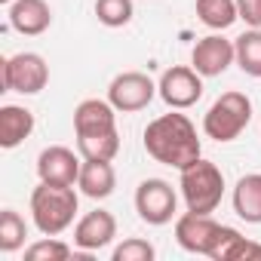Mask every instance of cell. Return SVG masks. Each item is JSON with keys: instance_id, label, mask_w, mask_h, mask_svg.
I'll return each mask as SVG.
<instances>
[{"instance_id": "1", "label": "cell", "mask_w": 261, "mask_h": 261, "mask_svg": "<svg viewBox=\"0 0 261 261\" xmlns=\"http://www.w3.org/2000/svg\"><path fill=\"white\" fill-rule=\"evenodd\" d=\"M145 151L163 166L185 169L188 163L200 160L197 129L185 114H163L151 120L145 129Z\"/></svg>"}, {"instance_id": "2", "label": "cell", "mask_w": 261, "mask_h": 261, "mask_svg": "<svg viewBox=\"0 0 261 261\" xmlns=\"http://www.w3.org/2000/svg\"><path fill=\"white\" fill-rule=\"evenodd\" d=\"M77 215V191L74 185H46L40 181L31 194V218L40 233L56 237L71 227Z\"/></svg>"}, {"instance_id": "3", "label": "cell", "mask_w": 261, "mask_h": 261, "mask_svg": "<svg viewBox=\"0 0 261 261\" xmlns=\"http://www.w3.org/2000/svg\"><path fill=\"white\" fill-rule=\"evenodd\" d=\"M181 172V197H185V206L188 212H200V215H212L221 203V194H224V175L215 163L209 160H194L188 163Z\"/></svg>"}, {"instance_id": "4", "label": "cell", "mask_w": 261, "mask_h": 261, "mask_svg": "<svg viewBox=\"0 0 261 261\" xmlns=\"http://www.w3.org/2000/svg\"><path fill=\"white\" fill-rule=\"evenodd\" d=\"M252 120V101L246 92H224L212 101V108L203 117V133L215 142H233Z\"/></svg>"}, {"instance_id": "5", "label": "cell", "mask_w": 261, "mask_h": 261, "mask_svg": "<svg viewBox=\"0 0 261 261\" xmlns=\"http://www.w3.org/2000/svg\"><path fill=\"white\" fill-rule=\"evenodd\" d=\"M49 83V68L37 53H16L4 62V86L10 92L37 95Z\"/></svg>"}, {"instance_id": "6", "label": "cell", "mask_w": 261, "mask_h": 261, "mask_svg": "<svg viewBox=\"0 0 261 261\" xmlns=\"http://www.w3.org/2000/svg\"><path fill=\"white\" fill-rule=\"evenodd\" d=\"M154 95H157V83L148 74H142V71H123L108 86V101L117 111H123V114L148 108L154 101Z\"/></svg>"}, {"instance_id": "7", "label": "cell", "mask_w": 261, "mask_h": 261, "mask_svg": "<svg viewBox=\"0 0 261 261\" xmlns=\"http://www.w3.org/2000/svg\"><path fill=\"white\" fill-rule=\"evenodd\" d=\"M175 206H178V197H175L172 185L163 178H145L136 191V212L142 221H148L154 227L172 221Z\"/></svg>"}, {"instance_id": "8", "label": "cell", "mask_w": 261, "mask_h": 261, "mask_svg": "<svg viewBox=\"0 0 261 261\" xmlns=\"http://www.w3.org/2000/svg\"><path fill=\"white\" fill-rule=\"evenodd\" d=\"M221 230L224 224L212 221V215H200V212H185L178 221H175V240L185 252H194V255H209L218 249V240H221Z\"/></svg>"}, {"instance_id": "9", "label": "cell", "mask_w": 261, "mask_h": 261, "mask_svg": "<svg viewBox=\"0 0 261 261\" xmlns=\"http://www.w3.org/2000/svg\"><path fill=\"white\" fill-rule=\"evenodd\" d=\"M200 77H203V74H197L194 68L175 65V68L163 71V77H160V83H157V92H160V98H163L169 108L185 111V108L197 105L200 95H203V80H200Z\"/></svg>"}, {"instance_id": "10", "label": "cell", "mask_w": 261, "mask_h": 261, "mask_svg": "<svg viewBox=\"0 0 261 261\" xmlns=\"http://www.w3.org/2000/svg\"><path fill=\"white\" fill-rule=\"evenodd\" d=\"M191 62H194V71L203 74V77H218L224 74L233 62H237V49L230 40L218 37V34H209L203 40H197L194 53H191Z\"/></svg>"}, {"instance_id": "11", "label": "cell", "mask_w": 261, "mask_h": 261, "mask_svg": "<svg viewBox=\"0 0 261 261\" xmlns=\"http://www.w3.org/2000/svg\"><path fill=\"white\" fill-rule=\"evenodd\" d=\"M80 166L83 163L77 160V154L62 145H53V148L40 151V157H37V175L46 185H77Z\"/></svg>"}, {"instance_id": "12", "label": "cell", "mask_w": 261, "mask_h": 261, "mask_svg": "<svg viewBox=\"0 0 261 261\" xmlns=\"http://www.w3.org/2000/svg\"><path fill=\"white\" fill-rule=\"evenodd\" d=\"M117 237V221L108 209H92L86 212L77 227H74V243L83 249V252H98L105 249L111 240Z\"/></svg>"}, {"instance_id": "13", "label": "cell", "mask_w": 261, "mask_h": 261, "mask_svg": "<svg viewBox=\"0 0 261 261\" xmlns=\"http://www.w3.org/2000/svg\"><path fill=\"white\" fill-rule=\"evenodd\" d=\"M10 25L25 37H37L53 25V10H49L46 0H13L10 4Z\"/></svg>"}, {"instance_id": "14", "label": "cell", "mask_w": 261, "mask_h": 261, "mask_svg": "<svg viewBox=\"0 0 261 261\" xmlns=\"http://www.w3.org/2000/svg\"><path fill=\"white\" fill-rule=\"evenodd\" d=\"M117 129V108L101 98H86L74 111V133L89 136V133H111Z\"/></svg>"}, {"instance_id": "15", "label": "cell", "mask_w": 261, "mask_h": 261, "mask_svg": "<svg viewBox=\"0 0 261 261\" xmlns=\"http://www.w3.org/2000/svg\"><path fill=\"white\" fill-rule=\"evenodd\" d=\"M77 188H80L89 200H105V197H111L114 188H117V172H114L111 160H83Z\"/></svg>"}, {"instance_id": "16", "label": "cell", "mask_w": 261, "mask_h": 261, "mask_svg": "<svg viewBox=\"0 0 261 261\" xmlns=\"http://www.w3.org/2000/svg\"><path fill=\"white\" fill-rule=\"evenodd\" d=\"M34 133V114L19 105H4L0 108V148H19L28 136Z\"/></svg>"}, {"instance_id": "17", "label": "cell", "mask_w": 261, "mask_h": 261, "mask_svg": "<svg viewBox=\"0 0 261 261\" xmlns=\"http://www.w3.org/2000/svg\"><path fill=\"white\" fill-rule=\"evenodd\" d=\"M233 212L246 224H261V172L243 175L233 188Z\"/></svg>"}, {"instance_id": "18", "label": "cell", "mask_w": 261, "mask_h": 261, "mask_svg": "<svg viewBox=\"0 0 261 261\" xmlns=\"http://www.w3.org/2000/svg\"><path fill=\"white\" fill-rule=\"evenodd\" d=\"M77 148L83 160H114L120 151V133H89V136H77Z\"/></svg>"}, {"instance_id": "19", "label": "cell", "mask_w": 261, "mask_h": 261, "mask_svg": "<svg viewBox=\"0 0 261 261\" xmlns=\"http://www.w3.org/2000/svg\"><path fill=\"white\" fill-rule=\"evenodd\" d=\"M197 16L206 28H215V31H224L240 19L237 0H197Z\"/></svg>"}, {"instance_id": "20", "label": "cell", "mask_w": 261, "mask_h": 261, "mask_svg": "<svg viewBox=\"0 0 261 261\" xmlns=\"http://www.w3.org/2000/svg\"><path fill=\"white\" fill-rule=\"evenodd\" d=\"M237 49V65L249 77H261V28H252L233 40Z\"/></svg>"}, {"instance_id": "21", "label": "cell", "mask_w": 261, "mask_h": 261, "mask_svg": "<svg viewBox=\"0 0 261 261\" xmlns=\"http://www.w3.org/2000/svg\"><path fill=\"white\" fill-rule=\"evenodd\" d=\"M28 237V224L16 209H4L0 212V249L4 252H16L25 246Z\"/></svg>"}, {"instance_id": "22", "label": "cell", "mask_w": 261, "mask_h": 261, "mask_svg": "<svg viewBox=\"0 0 261 261\" xmlns=\"http://www.w3.org/2000/svg\"><path fill=\"white\" fill-rule=\"evenodd\" d=\"M133 0H95V16L108 28H123L133 19Z\"/></svg>"}, {"instance_id": "23", "label": "cell", "mask_w": 261, "mask_h": 261, "mask_svg": "<svg viewBox=\"0 0 261 261\" xmlns=\"http://www.w3.org/2000/svg\"><path fill=\"white\" fill-rule=\"evenodd\" d=\"M71 255H74V249L68 243H62V240H40V243L25 249L28 261H65Z\"/></svg>"}, {"instance_id": "24", "label": "cell", "mask_w": 261, "mask_h": 261, "mask_svg": "<svg viewBox=\"0 0 261 261\" xmlns=\"http://www.w3.org/2000/svg\"><path fill=\"white\" fill-rule=\"evenodd\" d=\"M154 246L148 243V240H139V237H129V240H123L117 249H114V261H154Z\"/></svg>"}, {"instance_id": "25", "label": "cell", "mask_w": 261, "mask_h": 261, "mask_svg": "<svg viewBox=\"0 0 261 261\" xmlns=\"http://www.w3.org/2000/svg\"><path fill=\"white\" fill-rule=\"evenodd\" d=\"M237 13L249 28H261V0H237Z\"/></svg>"}, {"instance_id": "26", "label": "cell", "mask_w": 261, "mask_h": 261, "mask_svg": "<svg viewBox=\"0 0 261 261\" xmlns=\"http://www.w3.org/2000/svg\"><path fill=\"white\" fill-rule=\"evenodd\" d=\"M0 4H7V7H10V4H13V0H0Z\"/></svg>"}]
</instances>
